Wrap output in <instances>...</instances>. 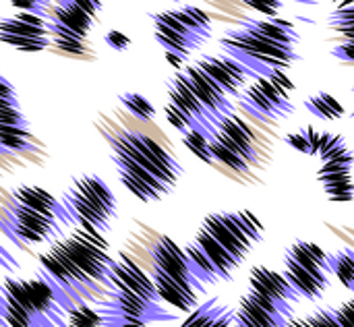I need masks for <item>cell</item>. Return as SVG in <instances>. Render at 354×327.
<instances>
[{"mask_svg": "<svg viewBox=\"0 0 354 327\" xmlns=\"http://www.w3.org/2000/svg\"><path fill=\"white\" fill-rule=\"evenodd\" d=\"M120 185L143 203H158L174 193L183 166L156 139L139 131H122L110 141Z\"/></svg>", "mask_w": 354, "mask_h": 327, "instance_id": "obj_1", "label": "cell"}, {"mask_svg": "<svg viewBox=\"0 0 354 327\" xmlns=\"http://www.w3.org/2000/svg\"><path fill=\"white\" fill-rule=\"evenodd\" d=\"M220 50L257 79H268L274 71H286L301 60L295 48L263 37L245 21L224 31L220 37Z\"/></svg>", "mask_w": 354, "mask_h": 327, "instance_id": "obj_2", "label": "cell"}, {"mask_svg": "<svg viewBox=\"0 0 354 327\" xmlns=\"http://www.w3.org/2000/svg\"><path fill=\"white\" fill-rule=\"evenodd\" d=\"M60 205L68 224L87 228L106 236L116 220V197L112 189L95 174L77 176L64 191Z\"/></svg>", "mask_w": 354, "mask_h": 327, "instance_id": "obj_3", "label": "cell"}, {"mask_svg": "<svg viewBox=\"0 0 354 327\" xmlns=\"http://www.w3.org/2000/svg\"><path fill=\"white\" fill-rule=\"evenodd\" d=\"M153 23V35L158 44L180 58L183 62L205 41L212 37V19L209 15L193 4L183 8H168L149 15Z\"/></svg>", "mask_w": 354, "mask_h": 327, "instance_id": "obj_4", "label": "cell"}, {"mask_svg": "<svg viewBox=\"0 0 354 327\" xmlns=\"http://www.w3.org/2000/svg\"><path fill=\"white\" fill-rule=\"evenodd\" d=\"M201 232H205L226 255H230L239 265L247 259L251 249L263 236L261 220L249 212H218L209 214L201 222Z\"/></svg>", "mask_w": 354, "mask_h": 327, "instance_id": "obj_5", "label": "cell"}, {"mask_svg": "<svg viewBox=\"0 0 354 327\" xmlns=\"http://www.w3.org/2000/svg\"><path fill=\"white\" fill-rule=\"evenodd\" d=\"M102 2L95 0H62L52 4L48 31L50 44H56L66 54L85 52V39L95 25V12Z\"/></svg>", "mask_w": 354, "mask_h": 327, "instance_id": "obj_6", "label": "cell"}, {"mask_svg": "<svg viewBox=\"0 0 354 327\" xmlns=\"http://www.w3.org/2000/svg\"><path fill=\"white\" fill-rule=\"evenodd\" d=\"M209 151L214 162H220L234 172H249L257 160L255 135L245 120L228 116L216 127L209 141Z\"/></svg>", "mask_w": 354, "mask_h": 327, "instance_id": "obj_7", "label": "cell"}, {"mask_svg": "<svg viewBox=\"0 0 354 327\" xmlns=\"http://www.w3.org/2000/svg\"><path fill=\"white\" fill-rule=\"evenodd\" d=\"M68 226V220L64 214L48 212V209H37V207H27L12 203L6 212L4 220V230L27 245H37V243H54L62 236V228Z\"/></svg>", "mask_w": 354, "mask_h": 327, "instance_id": "obj_8", "label": "cell"}, {"mask_svg": "<svg viewBox=\"0 0 354 327\" xmlns=\"http://www.w3.org/2000/svg\"><path fill=\"white\" fill-rule=\"evenodd\" d=\"M0 41L25 52L35 54L50 46V31L46 15L21 10L10 17L0 19Z\"/></svg>", "mask_w": 354, "mask_h": 327, "instance_id": "obj_9", "label": "cell"}, {"mask_svg": "<svg viewBox=\"0 0 354 327\" xmlns=\"http://www.w3.org/2000/svg\"><path fill=\"white\" fill-rule=\"evenodd\" d=\"M239 97L243 110L261 122H276L295 112V104L288 93L270 79H257L253 85L243 89Z\"/></svg>", "mask_w": 354, "mask_h": 327, "instance_id": "obj_10", "label": "cell"}, {"mask_svg": "<svg viewBox=\"0 0 354 327\" xmlns=\"http://www.w3.org/2000/svg\"><path fill=\"white\" fill-rule=\"evenodd\" d=\"M249 292L261 297L263 301H268L270 305H274L282 315H286L288 319H292L295 313V305L301 301L295 290L288 286V282L282 278V274L266 268V265H257L251 270L249 274Z\"/></svg>", "mask_w": 354, "mask_h": 327, "instance_id": "obj_11", "label": "cell"}, {"mask_svg": "<svg viewBox=\"0 0 354 327\" xmlns=\"http://www.w3.org/2000/svg\"><path fill=\"white\" fill-rule=\"evenodd\" d=\"M191 87V91L195 93V97L201 102V106L205 108V112L209 114L212 122L218 127L224 118L234 116V104L230 102V97L209 79L205 77L195 64H189L180 71Z\"/></svg>", "mask_w": 354, "mask_h": 327, "instance_id": "obj_12", "label": "cell"}, {"mask_svg": "<svg viewBox=\"0 0 354 327\" xmlns=\"http://www.w3.org/2000/svg\"><path fill=\"white\" fill-rule=\"evenodd\" d=\"M195 66L205 77H209L228 97H239L243 93V89H245V81L251 77L245 66H241L236 60H232L226 54H220V56H214V54L201 56L195 62Z\"/></svg>", "mask_w": 354, "mask_h": 327, "instance_id": "obj_13", "label": "cell"}, {"mask_svg": "<svg viewBox=\"0 0 354 327\" xmlns=\"http://www.w3.org/2000/svg\"><path fill=\"white\" fill-rule=\"evenodd\" d=\"M151 282L164 305L176 307L178 311H185V313H191L197 307V295L205 290V286H201L195 278L170 276V274H162L156 270H153Z\"/></svg>", "mask_w": 354, "mask_h": 327, "instance_id": "obj_14", "label": "cell"}, {"mask_svg": "<svg viewBox=\"0 0 354 327\" xmlns=\"http://www.w3.org/2000/svg\"><path fill=\"white\" fill-rule=\"evenodd\" d=\"M282 278L288 282V286L295 290V295L299 299H307V301L324 299L326 290L330 288V274L305 270V268H299L288 261H284Z\"/></svg>", "mask_w": 354, "mask_h": 327, "instance_id": "obj_15", "label": "cell"}, {"mask_svg": "<svg viewBox=\"0 0 354 327\" xmlns=\"http://www.w3.org/2000/svg\"><path fill=\"white\" fill-rule=\"evenodd\" d=\"M153 270L170 276H183V278H193L185 251L170 239V236H160V241L153 247Z\"/></svg>", "mask_w": 354, "mask_h": 327, "instance_id": "obj_16", "label": "cell"}, {"mask_svg": "<svg viewBox=\"0 0 354 327\" xmlns=\"http://www.w3.org/2000/svg\"><path fill=\"white\" fill-rule=\"evenodd\" d=\"M232 319L234 309L224 305L218 297H212L205 303L197 305L178 327H230Z\"/></svg>", "mask_w": 354, "mask_h": 327, "instance_id": "obj_17", "label": "cell"}, {"mask_svg": "<svg viewBox=\"0 0 354 327\" xmlns=\"http://www.w3.org/2000/svg\"><path fill=\"white\" fill-rule=\"evenodd\" d=\"M243 21L251 29L261 33L263 37L278 41V44H284L288 48L297 50V44L301 41V35L290 21H284V19H243Z\"/></svg>", "mask_w": 354, "mask_h": 327, "instance_id": "obj_18", "label": "cell"}, {"mask_svg": "<svg viewBox=\"0 0 354 327\" xmlns=\"http://www.w3.org/2000/svg\"><path fill=\"white\" fill-rule=\"evenodd\" d=\"M317 180L324 185L326 195H328V199L332 203H348V201H353V170L317 174Z\"/></svg>", "mask_w": 354, "mask_h": 327, "instance_id": "obj_19", "label": "cell"}, {"mask_svg": "<svg viewBox=\"0 0 354 327\" xmlns=\"http://www.w3.org/2000/svg\"><path fill=\"white\" fill-rule=\"evenodd\" d=\"M31 149L29 124H0V153H21Z\"/></svg>", "mask_w": 354, "mask_h": 327, "instance_id": "obj_20", "label": "cell"}, {"mask_svg": "<svg viewBox=\"0 0 354 327\" xmlns=\"http://www.w3.org/2000/svg\"><path fill=\"white\" fill-rule=\"evenodd\" d=\"M0 297H2L4 303H8V305L21 309V311L35 324V327H50L46 321H41V319L37 317V313L31 309V305H29V301H27V295H25V290H23V282H21V280H17V278H6V280L2 282V295H0Z\"/></svg>", "mask_w": 354, "mask_h": 327, "instance_id": "obj_21", "label": "cell"}, {"mask_svg": "<svg viewBox=\"0 0 354 327\" xmlns=\"http://www.w3.org/2000/svg\"><path fill=\"white\" fill-rule=\"evenodd\" d=\"M305 108L322 120H340L344 116V106L332 93H326V91H319L307 97Z\"/></svg>", "mask_w": 354, "mask_h": 327, "instance_id": "obj_22", "label": "cell"}, {"mask_svg": "<svg viewBox=\"0 0 354 327\" xmlns=\"http://www.w3.org/2000/svg\"><path fill=\"white\" fill-rule=\"evenodd\" d=\"M328 268L338 276L346 290H354V249L344 247L332 255H328Z\"/></svg>", "mask_w": 354, "mask_h": 327, "instance_id": "obj_23", "label": "cell"}, {"mask_svg": "<svg viewBox=\"0 0 354 327\" xmlns=\"http://www.w3.org/2000/svg\"><path fill=\"white\" fill-rule=\"evenodd\" d=\"M322 135L324 133H319V131L309 127V129H301V131H295V133L286 135L284 141L292 149H297V151H301L305 156H315L317 158L319 147H322Z\"/></svg>", "mask_w": 354, "mask_h": 327, "instance_id": "obj_24", "label": "cell"}, {"mask_svg": "<svg viewBox=\"0 0 354 327\" xmlns=\"http://www.w3.org/2000/svg\"><path fill=\"white\" fill-rule=\"evenodd\" d=\"M120 104L127 108L129 114H133L135 118L143 120V122H151L156 118V108L151 106V102L147 97H143L141 93H135V91H127V93H120L118 95Z\"/></svg>", "mask_w": 354, "mask_h": 327, "instance_id": "obj_25", "label": "cell"}, {"mask_svg": "<svg viewBox=\"0 0 354 327\" xmlns=\"http://www.w3.org/2000/svg\"><path fill=\"white\" fill-rule=\"evenodd\" d=\"M100 315L89 305H79L66 311L64 327H100Z\"/></svg>", "mask_w": 354, "mask_h": 327, "instance_id": "obj_26", "label": "cell"}, {"mask_svg": "<svg viewBox=\"0 0 354 327\" xmlns=\"http://www.w3.org/2000/svg\"><path fill=\"white\" fill-rule=\"evenodd\" d=\"M330 25L346 35V41H353L354 35V4L346 2L338 8L332 10L330 15Z\"/></svg>", "mask_w": 354, "mask_h": 327, "instance_id": "obj_27", "label": "cell"}, {"mask_svg": "<svg viewBox=\"0 0 354 327\" xmlns=\"http://www.w3.org/2000/svg\"><path fill=\"white\" fill-rule=\"evenodd\" d=\"M209 141H212V137H207V135H203V133H195V131L183 135L185 147H187L193 156H197L201 162H205V164H212V162H214L212 151H209Z\"/></svg>", "mask_w": 354, "mask_h": 327, "instance_id": "obj_28", "label": "cell"}, {"mask_svg": "<svg viewBox=\"0 0 354 327\" xmlns=\"http://www.w3.org/2000/svg\"><path fill=\"white\" fill-rule=\"evenodd\" d=\"M97 315H100V327H158L151 326V324H143L139 319H133V317H127L122 313H116L114 309L106 307V305H100L97 309Z\"/></svg>", "mask_w": 354, "mask_h": 327, "instance_id": "obj_29", "label": "cell"}, {"mask_svg": "<svg viewBox=\"0 0 354 327\" xmlns=\"http://www.w3.org/2000/svg\"><path fill=\"white\" fill-rule=\"evenodd\" d=\"M305 324H307V327H342L334 315V307L317 309L313 315L305 317Z\"/></svg>", "mask_w": 354, "mask_h": 327, "instance_id": "obj_30", "label": "cell"}, {"mask_svg": "<svg viewBox=\"0 0 354 327\" xmlns=\"http://www.w3.org/2000/svg\"><path fill=\"white\" fill-rule=\"evenodd\" d=\"M19 97L15 85L0 75V108H19Z\"/></svg>", "mask_w": 354, "mask_h": 327, "instance_id": "obj_31", "label": "cell"}, {"mask_svg": "<svg viewBox=\"0 0 354 327\" xmlns=\"http://www.w3.org/2000/svg\"><path fill=\"white\" fill-rule=\"evenodd\" d=\"M0 124H29L27 116L19 108H0Z\"/></svg>", "mask_w": 354, "mask_h": 327, "instance_id": "obj_32", "label": "cell"}, {"mask_svg": "<svg viewBox=\"0 0 354 327\" xmlns=\"http://www.w3.org/2000/svg\"><path fill=\"white\" fill-rule=\"evenodd\" d=\"M334 315L342 327H354V303H344L340 307H334Z\"/></svg>", "mask_w": 354, "mask_h": 327, "instance_id": "obj_33", "label": "cell"}, {"mask_svg": "<svg viewBox=\"0 0 354 327\" xmlns=\"http://www.w3.org/2000/svg\"><path fill=\"white\" fill-rule=\"evenodd\" d=\"M106 44H108L112 50H116V52H124V50L131 46V39H129V35H124L122 31H108V33H106Z\"/></svg>", "mask_w": 354, "mask_h": 327, "instance_id": "obj_34", "label": "cell"}, {"mask_svg": "<svg viewBox=\"0 0 354 327\" xmlns=\"http://www.w3.org/2000/svg\"><path fill=\"white\" fill-rule=\"evenodd\" d=\"M249 6H253L255 10H259L268 17H274L278 12V8L282 6V2H249Z\"/></svg>", "mask_w": 354, "mask_h": 327, "instance_id": "obj_35", "label": "cell"}, {"mask_svg": "<svg viewBox=\"0 0 354 327\" xmlns=\"http://www.w3.org/2000/svg\"><path fill=\"white\" fill-rule=\"evenodd\" d=\"M353 50H354V41H344V44H340L338 48H334L332 52H334L338 58H342V60H346V62H353L354 60Z\"/></svg>", "mask_w": 354, "mask_h": 327, "instance_id": "obj_36", "label": "cell"}, {"mask_svg": "<svg viewBox=\"0 0 354 327\" xmlns=\"http://www.w3.org/2000/svg\"><path fill=\"white\" fill-rule=\"evenodd\" d=\"M166 58H168V62H170L172 66H176V68L183 64V60H180V58H176V56H172V54H166Z\"/></svg>", "mask_w": 354, "mask_h": 327, "instance_id": "obj_37", "label": "cell"}, {"mask_svg": "<svg viewBox=\"0 0 354 327\" xmlns=\"http://www.w3.org/2000/svg\"><path fill=\"white\" fill-rule=\"evenodd\" d=\"M0 327H6V324H4V319H2V313H0Z\"/></svg>", "mask_w": 354, "mask_h": 327, "instance_id": "obj_38", "label": "cell"}]
</instances>
